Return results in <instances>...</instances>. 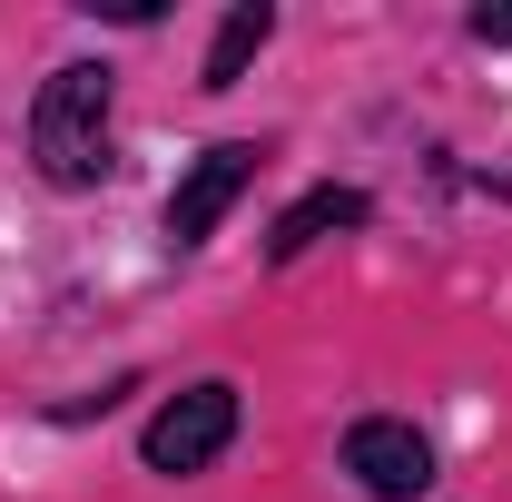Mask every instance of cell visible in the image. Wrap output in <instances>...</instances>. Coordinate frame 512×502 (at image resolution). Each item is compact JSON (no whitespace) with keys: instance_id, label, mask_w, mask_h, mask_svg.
I'll return each instance as SVG.
<instances>
[{"instance_id":"1","label":"cell","mask_w":512,"mask_h":502,"mask_svg":"<svg viewBox=\"0 0 512 502\" xmlns=\"http://www.w3.org/2000/svg\"><path fill=\"white\" fill-rule=\"evenodd\" d=\"M30 158L50 188H99V168H109V69L99 60L50 69V89L30 109Z\"/></svg>"},{"instance_id":"2","label":"cell","mask_w":512,"mask_h":502,"mask_svg":"<svg viewBox=\"0 0 512 502\" xmlns=\"http://www.w3.org/2000/svg\"><path fill=\"white\" fill-rule=\"evenodd\" d=\"M227 443H237V384H188V394H168V404L148 414L138 453H148V473H178V483H188Z\"/></svg>"},{"instance_id":"3","label":"cell","mask_w":512,"mask_h":502,"mask_svg":"<svg viewBox=\"0 0 512 502\" xmlns=\"http://www.w3.org/2000/svg\"><path fill=\"white\" fill-rule=\"evenodd\" d=\"M345 473H355L375 502H414L424 483H434V443L414 434V424H394V414H365V424L345 434Z\"/></svg>"},{"instance_id":"4","label":"cell","mask_w":512,"mask_h":502,"mask_svg":"<svg viewBox=\"0 0 512 502\" xmlns=\"http://www.w3.org/2000/svg\"><path fill=\"white\" fill-rule=\"evenodd\" d=\"M247 178H256V148H247V138L207 148L188 178L168 188V237H178V247H197V237H207V227H217V217L237 207V188H247Z\"/></svg>"},{"instance_id":"5","label":"cell","mask_w":512,"mask_h":502,"mask_svg":"<svg viewBox=\"0 0 512 502\" xmlns=\"http://www.w3.org/2000/svg\"><path fill=\"white\" fill-rule=\"evenodd\" d=\"M325 227H365V197H355V188H306L296 207H286V217H276V237H266V256L286 266V256H306V247H316Z\"/></svg>"},{"instance_id":"6","label":"cell","mask_w":512,"mask_h":502,"mask_svg":"<svg viewBox=\"0 0 512 502\" xmlns=\"http://www.w3.org/2000/svg\"><path fill=\"white\" fill-rule=\"evenodd\" d=\"M266 30H276V10H266V0H237V10H227V30H217V50H207V89H237L247 60L266 50Z\"/></svg>"},{"instance_id":"7","label":"cell","mask_w":512,"mask_h":502,"mask_svg":"<svg viewBox=\"0 0 512 502\" xmlns=\"http://www.w3.org/2000/svg\"><path fill=\"white\" fill-rule=\"evenodd\" d=\"M473 40H483V50H512V0H503V10H493V0L473 10Z\"/></svg>"}]
</instances>
